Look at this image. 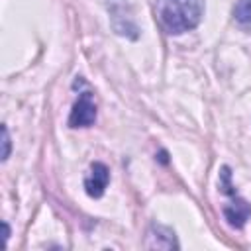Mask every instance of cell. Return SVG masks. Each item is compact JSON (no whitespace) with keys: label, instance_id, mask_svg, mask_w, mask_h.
Here are the masks:
<instances>
[{"label":"cell","instance_id":"6da1fadb","mask_svg":"<svg viewBox=\"0 0 251 251\" xmlns=\"http://www.w3.org/2000/svg\"><path fill=\"white\" fill-rule=\"evenodd\" d=\"M202 12H204L202 0H163L159 18L169 33L180 35L194 29L200 24Z\"/></svg>","mask_w":251,"mask_h":251},{"label":"cell","instance_id":"7a4b0ae2","mask_svg":"<svg viewBox=\"0 0 251 251\" xmlns=\"http://www.w3.org/2000/svg\"><path fill=\"white\" fill-rule=\"evenodd\" d=\"M106 8L110 14V24L114 31L127 39H137V25L131 18L127 0H106Z\"/></svg>","mask_w":251,"mask_h":251},{"label":"cell","instance_id":"3957f363","mask_svg":"<svg viewBox=\"0 0 251 251\" xmlns=\"http://www.w3.org/2000/svg\"><path fill=\"white\" fill-rule=\"evenodd\" d=\"M96 122V104L92 100V92L84 90L78 94L76 102L73 104L69 126L71 127H90Z\"/></svg>","mask_w":251,"mask_h":251},{"label":"cell","instance_id":"277c9868","mask_svg":"<svg viewBox=\"0 0 251 251\" xmlns=\"http://www.w3.org/2000/svg\"><path fill=\"white\" fill-rule=\"evenodd\" d=\"M110 182V171L104 163H92L88 175L84 176V190L90 198H100Z\"/></svg>","mask_w":251,"mask_h":251},{"label":"cell","instance_id":"5b68a950","mask_svg":"<svg viewBox=\"0 0 251 251\" xmlns=\"http://www.w3.org/2000/svg\"><path fill=\"white\" fill-rule=\"evenodd\" d=\"M229 196H231L229 204L224 206V218H226V222L231 227H237L239 229V227H243L247 224V220L251 216V206L243 198H239L237 192H233Z\"/></svg>","mask_w":251,"mask_h":251},{"label":"cell","instance_id":"8992f818","mask_svg":"<svg viewBox=\"0 0 251 251\" xmlns=\"http://www.w3.org/2000/svg\"><path fill=\"white\" fill-rule=\"evenodd\" d=\"M147 247L149 249H178V241L171 227L153 224L147 233Z\"/></svg>","mask_w":251,"mask_h":251},{"label":"cell","instance_id":"52a82bcc","mask_svg":"<svg viewBox=\"0 0 251 251\" xmlns=\"http://www.w3.org/2000/svg\"><path fill=\"white\" fill-rule=\"evenodd\" d=\"M233 22L245 29L251 31V0H237L233 6Z\"/></svg>","mask_w":251,"mask_h":251},{"label":"cell","instance_id":"ba28073f","mask_svg":"<svg viewBox=\"0 0 251 251\" xmlns=\"http://www.w3.org/2000/svg\"><path fill=\"white\" fill-rule=\"evenodd\" d=\"M2 145H4V149H2V161H8L12 143H10V133H8V127L6 126H2Z\"/></svg>","mask_w":251,"mask_h":251},{"label":"cell","instance_id":"9c48e42d","mask_svg":"<svg viewBox=\"0 0 251 251\" xmlns=\"http://www.w3.org/2000/svg\"><path fill=\"white\" fill-rule=\"evenodd\" d=\"M2 227H4V243H8V237H10V226L6 222H2Z\"/></svg>","mask_w":251,"mask_h":251}]
</instances>
